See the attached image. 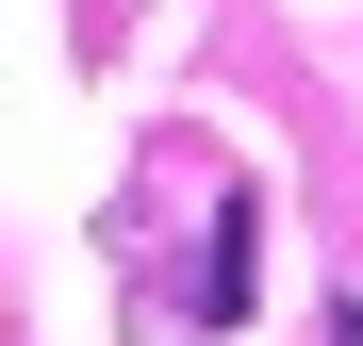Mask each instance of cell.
<instances>
[{"label": "cell", "instance_id": "obj_1", "mask_svg": "<svg viewBox=\"0 0 363 346\" xmlns=\"http://www.w3.org/2000/svg\"><path fill=\"white\" fill-rule=\"evenodd\" d=\"M248 248H264V198L231 182V198H215V248H199V280H182V313H199V330H231V313H248Z\"/></svg>", "mask_w": 363, "mask_h": 346}]
</instances>
